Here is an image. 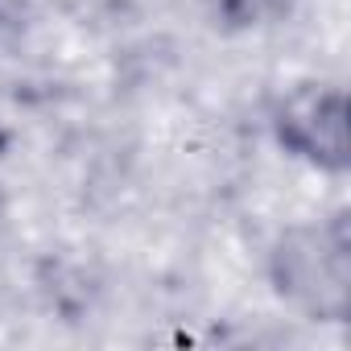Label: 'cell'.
<instances>
[{"instance_id":"obj_1","label":"cell","mask_w":351,"mask_h":351,"mask_svg":"<svg viewBox=\"0 0 351 351\" xmlns=\"http://www.w3.org/2000/svg\"><path fill=\"white\" fill-rule=\"evenodd\" d=\"M347 228L335 223H310L293 228L277 252H273V281L277 289L302 306L310 318L339 322L347 314Z\"/></svg>"},{"instance_id":"obj_2","label":"cell","mask_w":351,"mask_h":351,"mask_svg":"<svg viewBox=\"0 0 351 351\" xmlns=\"http://www.w3.org/2000/svg\"><path fill=\"white\" fill-rule=\"evenodd\" d=\"M273 132L285 153L310 161L314 169H347V108L339 87H298L273 112Z\"/></svg>"},{"instance_id":"obj_3","label":"cell","mask_w":351,"mask_h":351,"mask_svg":"<svg viewBox=\"0 0 351 351\" xmlns=\"http://www.w3.org/2000/svg\"><path fill=\"white\" fill-rule=\"evenodd\" d=\"M289 0H219V9L232 17V21H261L277 9H285Z\"/></svg>"}]
</instances>
